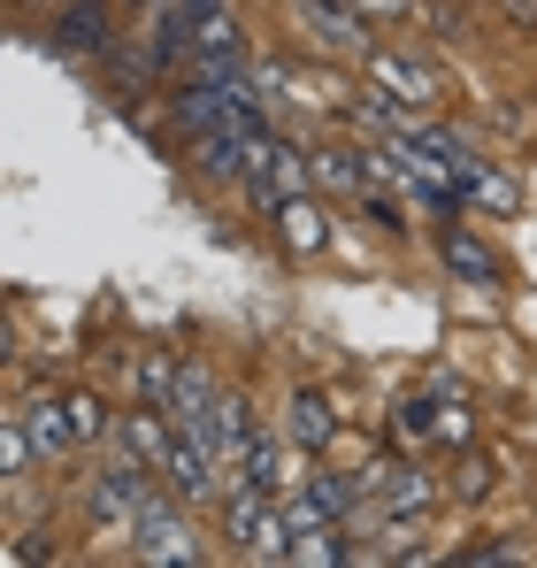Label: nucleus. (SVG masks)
<instances>
[{
	"label": "nucleus",
	"instance_id": "13",
	"mask_svg": "<svg viewBox=\"0 0 537 568\" xmlns=\"http://www.w3.org/2000/svg\"><path fill=\"white\" fill-rule=\"evenodd\" d=\"M438 254H446L453 277H468V284H499V254H492L484 239H468V231H446V239H438Z\"/></svg>",
	"mask_w": 537,
	"mask_h": 568
},
{
	"label": "nucleus",
	"instance_id": "20",
	"mask_svg": "<svg viewBox=\"0 0 537 568\" xmlns=\"http://www.w3.org/2000/svg\"><path fill=\"white\" fill-rule=\"evenodd\" d=\"M384 491H392V507H407V515L430 507V484H423L415 469H384Z\"/></svg>",
	"mask_w": 537,
	"mask_h": 568
},
{
	"label": "nucleus",
	"instance_id": "18",
	"mask_svg": "<svg viewBox=\"0 0 537 568\" xmlns=\"http://www.w3.org/2000/svg\"><path fill=\"white\" fill-rule=\"evenodd\" d=\"M338 554H346V546H338V538H331V523H307V530H292V561H338Z\"/></svg>",
	"mask_w": 537,
	"mask_h": 568
},
{
	"label": "nucleus",
	"instance_id": "3",
	"mask_svg": "<svg viewBox=\"0 0 537 568\" xmlns=\"http://www.w3.org/2000/svg\"><path fill=\"white\" fill-rule=\"evenodd\" d=\"M192 78L200 85H215V78H239L246 70V31H239V16L231 8H207L200 23H192Z\"/></svg>",
	"mask_w": 537,
	"mask_h": 568
},
{
	"label": "nucleus",
	"instance_id": "5",
	"mask_svg": "<svg viewBox=\"0 0 537 568\" xmlns=\"http://www.w3.org/2000/svg\"><path fill=\"white\" fill-rule=\"evenodd\" d=\"M131 561H154V568L200 561V538H192V523H184V515H170V507H146V515L131 523Z\"/></svg>",
	"mask_w": 537,
	"mask_h": 568
},
{
	"label": "nucleus",
	"instance_id": "26",
	"mask_svg": "<svg viewBox=\"0 0 537 568\" xmlns=\"http://www.w3.org/2000/svg\"><path fill=\"white\" fill-rule=\"evenodd\" d=\"M0 362H8V315H0Z\"/></svg>",
	"mask_w": 537,
	"mask_h": 568
},
{
	"label": "nucleus",
	"instance_id": "10",
	"mask_svg": "<svg viewBox=\"0 0 537 568\" xmlns=\"http://www.w3.org/2000/svg\"><path fill=\"white\" fill-rule=\"evenodd\" d=\"M276 223H284V246H292V254H323V246H331V215H323L315 200H300V192L276 207Z\"/></svg>",
	"mask_w": 537,
	"mask_h": 568
},
{
	"label": "nucleus",
	"instance_id": "23",
	"mask_svg": "<svg viewBox=\"0 0 537 568\" xmlns=\"http://www.w3.org/2000/svg\"><path fill=\"white\" fill-rule=\"evenodd\" d=\"M361 16H407V8H415V0H354Z\"/></svg>",
	"mask_w": 537,
	"mask_h": 568
},
{
	"label": "nucleus",
	"instance_id": "17",
	"mask_svg": "<svg viewBox=\"0 0 537 568\" xmlns=\"http://www.w3.org/2000/svg\"><path fill=\"white\" fill-rule=\"evenodd\" d=\"M170 392H178V362H170V354H146V362H139V399H146V407H170Z\"/></svg>",
	"mask_w": 537,
	"mask_h": 568
},
{
	"label": "nucleus",
	"instance_id": "19",
	"mask_svg": "<svg viewBox=\"0 0 537 568\" xmlns=\"http://www.w3.org/2000/svg\"><path fill=\"white\" fill-rule=\"evenodd\" d=\"M468 200H484V207H515L523 192H515V178H507V170H492V162H484V170L468 178Z\"/></svg>",
	"mask_w": 537,
	"mask_h": 568
},
{
	"label": "nucleus",
	"instance_id": "11",
	"mask_svg": "<svg viewBox=\"0 0 537 568\" xmlns=\"http://www.w3.org/2000/svg\"><path fill=\"white\" fill-rule=\"evenodd\" d=\"M154 415H162V407H146V415H131V423H123V430H115V446H123V454H131V462H139V469H170V446H178V438H162V423H154Z\"/></svg>",
	"mask_w": 537,
	"mask_h": 568
},
{
	"label": "nucleus",
	"instance_id": "7",
	"mask_svg": "<svg viewBox=\"0 0 537 568\" xmlns=\"http://www.w3.org/2000/svg\"><path fill=\"white\" fill-rule=\"evenodd\" d=\"M54 47H62V54H108V47H115L108 8H100V0H70V8L54 16Z\"/></svg>",
	"mask_w": 537,
	"mask_h": 568
},
{
	"label": "nucleus",
	"instance_id": "6",
	"mask_svg": "<svg viewBox=\"0 0 537 568\" xmlns=\"http://www.w3.org/2000/svg\"><path fill=\"white\" fill-rule=\"evenodd\" d=\"M262 131H239V123H215V131H200L192 139V170L207 178V185H231V178H246V146H254Z\"/></svg>",
	"mask_w": 537,
	"mask_h": 568
},
{
	"label": "nucleus",
	"instance_id": "4",
	"mask_svg": "<svg viewBox=\"0 0 537 568\" xmlns=\"http://www.w3.org/2000/svg\"><path fill=\"white\" fill-rule=\"evenodd\" d=\"M146 476H154V469H139L131 454H123V462H115L108 476H92V523H108V530H131V523L154 507V499H146Z\"/></svg>",
	"mask_w": 537,
	"mask_h": 568
},
{
	"label": "nucleus",
	"instance_id": "1",
	"mask_svg": "<svg viewBox=\"0 0 537 568\" xmlns=\"http://www.w3.org/2000/svg\"><path fill=\"white\" fill-rule=\"evenodd\" d=\"M223 538H231L246 561H292V523H284L268 499H254V484H239V491L223 499Z\"/></svg>",
	"mask_w": 537,
	"mask_h": 568
},
{
	"label": "nucleus",
	"instance_id": "15",
	"mask_svg": "<svg viewBox=\"0 0 537 568\" xmlns=\"http://www.w3.org/2000/svg\"><path fill=\"white\" fill-rule=\"evenodd\" d=\"M284 430H292V446H300V454L331 446V407H323V392H292V415H284Z\"/></svg>",
	"mask_w": 537,
	"mask_h": 568
},
{
	"label": "nucleus",
	"instance_id": "2",
	"mask_svg": "<svg viewBox=\"0 0 537 568\" xmlns=\"http://www.w3.org/2000/svg\"><path fill=\"white\" fill-rule=\"evenodd\" d=\"M292 16H300V31L315 39V47H331V54H376L368 47V16H361L354 0H292Z\"/></svg>",
	"mask_w": 537,
	"mask_h": 568
},
{
	"label": "nucleus",
	"instance_id": "21",
	"mask_svg": "<svg viewBox=\"0 0 537 568\" xmlns=\"http://www.w3.org/2000/svg\"><path fill=\"white\" fill-rule=\"evenodd\" d=\"M31 454H39V446H31V430H23V423H0V476H16Z\"/></svg>",
	"mask_w": 537,
	"mask_h": 568
},
{
	"label": "nucleus",
	"instance_id": "24",
	"mask_svg": "<svg viewBox=\"0 0 537 568\" xmlns=\"http://www.w3.org/2000/svg\"><path fill=\"white\" fill-rule=\"evenodd\" d=\"M170 8H178L184 23H200V16H207V8H223V0H170Z\"/></svg>",
	"mask_w": 537,
	"mask_h": 568
},
{
	"label": "nucleus",
	"instance_id": "25",
	"mask_svg": "<svg viewBox=\"0 0 537 568\" xmlns=\"http://www.w3.org/2000/svg\"><path fill=\"white\" fill-rule=\"evenodd\" d=\"M499 8H507L515 23H537V0H499Z\"/></svg>",
	"mask_w": 537,
	"mask_h": 568
},
{
	"label": "nucleus",
	"instance_id": "9",
	"mask_svg": "<svg viewBox=\"0 0 537 568\" xmlns=\"http://www.w3.org/2000/svg\"><path fill=\"white\" fill-rule=\"evenodd\" d=\"M215 399H223V392H215V377H207L200 362H178V392H170V407H162V415H170L178 430H207Z\"/></svg>",
	"mask_w": 537,
	"mask_h": 568
},
{
	"label": "nucleus",
	"instance_id": "12",
	"mask_svg": "<svg viewBox=\"0 0 537 568\" xmlns=\"http://www.w3.org/2000/svg\"><path fill=\"white\" fill-rule=\"evenodd\" d=\"M23 430H31V446H39L47 462H62V454L78 446V423H70V399H39Z\"/></svg>",
	"mask_w": 537,
	"mask_h": 568
},
{
	"label": "nucleus",
	"instance_id": "16",
	"mask_svg": "<svg viewBox=\"0 0 537 568\" xmlns=\"http://www.w3.org/2000/svg\"><path fill=\"white\" fill-rule=\"evenodd\" d=\"M315 178H323L331 192H361V185H368V162L346 154V146H331V154H315Z\"/></svg>",
	"mask_w": 537,
	"mask_h": 568
},
{
	"label": "nucleus",
	"instance_id": "8",
	"mask_svg": "<svg viewBox=\"0 0 537 568\" xmlns=\"http://www.w3.org/2000/svg\"><path fill=\"white\" fill-rule=\"evenodd\" d=\"M368 78H376V85H384L392 100H407V108H430V100H438V78H430L423 62H407V54H384V47L368 54Z\"/></svg>",
	"mask_w": 537,
	"mask_h": 568
},
{
	"label": "nucleus",
	"instance_id": "27",
	"mask_svg": "<svg viewBox=\"0 0 537 568\" xmlns=\"http://www.w3.org/2000/svg\"><path fill=\"white\" fill-rule=\"evenodd\" d=\"M131 8H154V0H131Z\"/></svg>",
	"mask_w": 537,
	"mask_h": 568
},
{
	"label": "nucleus",
	"instance_id": "22",
	"mask_svg": "<svg viewBox=\"0 0 537 568\" xmlns=\"http://www.w3.org/2000/svg\"><path fill=\"white\" fill-rule=\"evenodd\" d=\"M70 423H78V446H85V438H100V430H108V415H100V399H85V392H78V399H70Z\"/></svg>",
	"mask_w": 537,
	"mask_h": 568
},
{
	"label": "nucleus",
	"instance_id": "14",
	"mask_svg": "<svg viewBox=\"0 0 537 568\" xmlns=\"http://www.w3.org/2000/svg\"><path fill=\"white\" fill-rule=\"evenodd\" d=\"M170 123H178L184 139H200V131H215V123H223V93L192 78V85H184V93L170 100Z\"/></svg>",
	"mask_w": 537,
	"mask_h": 568
}]
</instances>
